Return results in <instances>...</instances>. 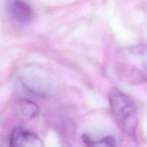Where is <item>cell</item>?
I'll use <instances>...</instances> for the list:
<instances>
[{"label": "cell", "mask_w": 147, "mask_h": 147, "mask_svg": "<svg viewBox=\"0 0 147 147\" xmlns=\"http://www.w3.org/2000/svg\"><path fill=\"white\" fill-rule=\"evenodd\" d=\"M118 70L120 77L131 84L146 83V45H134L122 50L119 55Z\"/></svg>", "instance_id": "obj_1"}, {"label": "cell", "mask_w": 147, "mask_h": 147, "mask_svg": "<svg viewBox=\"0 0 147 147\" xmlns=\"http://www.w3.org/2000/svg\"><path fill=\"white\" fill-rule=\"evenodd\" d=\"M109 99L112 113L119 127L129 136H134L138 125L135 103L129 96L116 88L111 90Z\"/></svg>", "instance_id": "obj_2"}, {"label": "cell", "mask_w": 147, "mask_h": 147, "mask_svg": "<svg viewBox=\"0 0 147 147\" xmlns=\"http://www.w3.org/2000/svg\"><path fill=\"white\" fill-rule=\"evenodd\" d=\"M6 11L9 17L18 24H26L32 17V10L24 0H7Z\"/></svg>", "instance_id": "obj_3"}, {"label": "cell", "mask_w": 147, "mask_h": 147, "mask_svg": "<svg viewBox=\"0 0 147 147\" xmlns=\"http://www.w3.org/2000/svg\"><path fill=\"white\" fill-rule=\"evenodd\" d=\"M37 140V137L33 133L22 128H15L10 136L9 147H25L28 144Z\"/></svg>", "instance_id": "obj_4"}, {"label": "cell", "mask_w": 147, "mask_h": 147, "mask_svg": "<svg viewBox=\"0 0 147 147\" xmlns=\"http://www.w3.org/2000/svg\"><path fill=\"white\" fill-rule=\"evenodd\" d=\"M83 142L88 147H116V139L112 136H106L98 141H93L90 139L87 135L82 136Z\"/></svg>", "instance_id": "obj_5"}, {"label": "cell", "mask_w": 147, "mask_h": 147, "mask_svg": "<svg viewBox=\"0 0 147 147\" xmlns=\"http://www.w3.org/2000/svg\"><path fill=\"white\" fill-rule=\"evenodd\" d=\"M20 109H21L22 113L29 119L34 118L39 112L38 106L31 100H27V99H24L22 100Z\"/></svg>", "instance_id": "obj_6"}]
</instances>
